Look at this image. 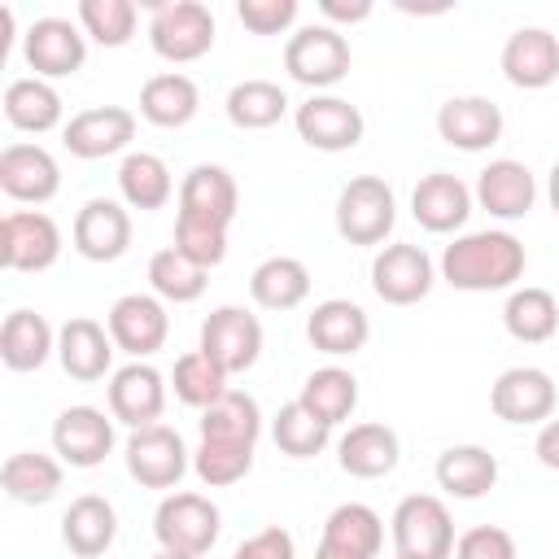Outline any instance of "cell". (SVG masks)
Masks as SVG:
<instances>
[{
    "instance_id": "obj_1",
    "label": "cell",
    "mask_w": 559,
    "mask_h": 559,
    "mask_svg": "<svg viewBox=\"0 0 559 559\" xmlns=\"http://www.w3.org/2000/svg\"><path fill=\"white\" fill-rule=\"evenodd\" d=\"M528 266L524 245L511 231H467L441 253V280L459 293L511 288Z\"/></svg>"
},
{
    "instance_id": "obj_5",
    "label": "cell",
    "mask_w": 559,
    "mask_h": 559,
    "mask_svg": "<svg viewBox=\"0 0 559 559\" xmlns=\"http://www.w3.org/2000/svg\"><path fill=\"white\" fill-rule=\"evenodd\" d=\"M218 528H223V515L210 498L201 493H166L153 511V537L162 550H175V555H205L214 542H218Z\"/></svg>"
},
{
    "instance_id": "obj_15",
    "label": "cell",
    "mask_w": 559,
    "mask_h": 559,
    "mask_svg": "<svg viewBox=\"0 0 559 559\" xmlns=\"http://www.w3.org/2000/svg\"><path fill=\"white\" fill-rule=\"evenodd\" d=\"M52 450L70 467H100L114 450V415L96 406H66L52 419Z\"/></svg>"
},
{
    "instance_id": "obj_31",
    "label": "cell",
    "mask_w": 559,
    "mask_h": 559,
    "mask_svg": "<svg viewBox=\"0 0 559 559\" xmlns=\"http://www.w3.org/2000/svg\"><path fill=\"white\" fill-rule=\"evenodd\" d=\"M201 109V92L188 74L179 70H166V74H153L144 79L140 87V114L153 122V127H188Z\"/></svg>"
},
{
    "instance_id": "obj_13",
    "label": "cell",
    "mask_w": 559,
    "mask_h": 559,
    "mask_svg": "<svg viewBox=\"0 0 559 559\" xmlns=\"http://www.w3.org/2000/svg\"><path fill=\"white\" fill-rule=\"evenodd\" d=\"M555 380L542 367H507L489 389V411L502 424H546L555 415Z\"/></svg>"
},
{
    "instance_id": "obj_46",
    "label": "cell",
    "mask_w": 559,
    "mask_h": 559,
    "mask_svg": "<svg viewBox=\"0 0 559 559\" xmlns=\"http://www.w3.org/2000/svg\"><path fill=\"white\" fill-rule=\"evenodd\" d=\"M175 249L210 271V266H218L227 258V227L192 218V214H175Z\"/></svg>"
},
{
    "instance_id": "obj_23",
    "label": "cell",
    "mask_w": 559,
    "mask_h": 559,
    "mask_svg": "<svg viewBox=\"0 0 559 559\" xmlns=\"http://www.w3.org/2000/svg\"><path fill=\"white\" fill-rule=\"evenodd\" d=\"M306 336H310V345H314L319 354H328V358H349V354H358V349L367 345L371 319H367V310H362L358 301L328 297V301H319V306L310 310Z\"/></svg>"
},
{
    "instance_id": "obj_3",
    "label": "cell",
    "mask_w": 559,
    "mask_h": 559,
    "mask_svg": "<svg viewBox=\"0 0 559 559\" xmlns=\"http://www.w3.org/2000/svg\"><path fill=\"white\" fill-rule=\"evenodd\" d=\"M393 546L406 559H450L454 555V520L437 493H411L393 507Z\"/></svg>"
},
{
    "instance_id": "obj_28",
    "label": "cell",
    "mask_w": 559,
    "mask_h": 559,
    "mask_svg": "<svg viewBox=\"0 0 559 559\" xmlns=\"http://www.w3.org/2000/svg\"><path fill=\"white\" fill-rule=\"evenodd\" d=\"M114 537H118V511H114L109 498L83 493V498H74L66 507V515H61V542L70 546V555L96 559V555H105L114 546Z\"/></svg>"
},
{
    "instance_id": "obj_18",
    "label": "cell",
    "mask_w": 559,
    "mask_h": 559,
    "mask_svg": "<svg viewBox=\"0 0 559 559\" xmlns=\"http://www.w3.org/2000/svg\"><path fill=\"white\" fill-rule=\"evenodd\" d=\"M437 135L450 148L485 153L502 140V109L489 96H450L437 109Z\"/></svg>"
},
{
    "instance_id": "obj_24",
    "label": "cell",
    "mask_w": 559,
    "mask_h": 559,
    "mask_svg": "<svg viewBox=\"0 0 559 559\" xmlns=\"http://www.w3.org/2000/svg\"><path fill=\"white\" fill-rule=\"evenodd\" d=\"M472 197L480 201V210H489L493 218L511 223V218H524V214L533 210V201H537V179H533V170H528L524 162L498 157V162H489V166L476 175V192H472Z\"/></svg>"
},
{
    "instance_id": "obj_52",
    "label": "cell",
    "mask_w": 559,
    "mask_h": 559,
    "mask_svg": "<svg viewBox=\"0 0 559 559\" xmlns=\"http://www.w3.org/2000/svg\"><path fill=\"white\" fill-rule=\"evenodd\" d=\"M314 559H362V555H354V550H341V546H328V542H319V546H314Z\"/></svg>"
},
{
    "instance_id": "obj_20",
    "label": "cell",
    "mask_w": 559,
    "mask_h": 559,
    "mask_svg": "<svg viewBox=\"0 0 559 559\" xmlns=\"http://www.w3.org/2000/svg\"><path fill=\"white\" fill-rule=\"evenodd\" d=\"M502 74L524 92H542L559 79V39L546 26H520L502 44Z\"/></svg>"
},
{
    "instance_id": "obj_21",
    "label": "cell",
    "mask_w": 559,
    "mask_h": 559,
    "mask_svg": "<svg viewBox=\"0 0 559 559\" xmlns=\"http://www.w3.org/2000/svg\"><path fill=\"white\" fill-rule=\"evenodd\" d=\"M0 188L13 201L44 205L61 188V166L44 144H9L0 153Z\"/></svg>"
},
{
    "instance_id": "obj_42",
    "label": "cell",
    "mask_w": 559,
    "mask_h": 559,
    "mask_svg": "<svg viewBox=\"0 0 559 559\" xmlns=\"http://www.w3.org/2000/svg\"><path fill=\"white\" fill-rule=\"evenodd\" d=\"M170 384H175V397H179L183 406L205 411V406H214V402L227 393V371H223L214 358H205L201 349H192V354L175 358Z\"/></svg>"
},
{
    "instance_id": "obj_48",
    "label": "cell",
    "mask_w": 559,
    "mask_h": 559,
    "mask_svg": "<svg viewBox=\"0 0 559 559\" xmlns=\"http://www.w3.org/2000/svg\"><path fill=\"white\" fill-rule=\"evenodd\" d=\"M236 17L253 35H280V31H288L297 22V0H240Z\"/></svg>"
},
{
    "instance_id": "obj_35",
    "label": "cell",
    "mask_w": 559,
    "mask_h": 559,
    "mask_svg": "<svg viewBox=\"0 0 559 559\" xmlns=\"http://www.w3.org/2000/svg\"><path fill=\"white\" fill-rule=\"evenodd\" d=\"M297 402H301L314 419H323L328 428H336V424H345V419L354 415V406H358V380H354V371H345V367H319V371L306 376Z\"/></svg>"
},
{
    "instance_id": "obj_16",
    "label": "cell",
    "mask_w": 559,
    "mask_h": 559,
    "mask_svg": "<svg viewBox=\"0 0 559 559\" xmlns=\"http://www.w3.org/2000/svg\"><path fill=\"white\" fill-rule=\"evenodd\" d=\"M66 148L83 162H96V157H114L122 153L131 140H135V114L122 109V105H92V109H79L66 131H61Z\"/></svg>"
},
{
    "instance_id": "obj_7",
    "label": "cell",
    "mask_w": 559,
    "mask_h": 559,
    "mask_svg": "<svg viewBox=\"0 0 559 559\" xmlns=\"http://www.w3.org/2000/svg\"><path fill=\"white\" fill-rule=\"evenodd\" d=\"M61 258V227L44 210H9L0 218V266L48 271Z\"/></svg>"
},
{
    "instance_id": "obj_36",
    "label": "cell",
    "mask_w": 559,
    "mask_h": 559,
    "mask_svg": "<svg viewBox=\"0 0 559 559\" xmlns=\"http://www.w3.org/2000/svg\"><path fill=\"white\" fill-rule=\"evenodd\" d=\"M118 192L131 210H162L175 192L170 166L157 153H127L118 166Z\"/></svg>"
},
{
    "instance_id": "obj_19",
    "label": "cell",
    "mask_w": 559,
    "mask_h": 559,
    "mask_svg": "<svg viewBox=\"0 0 559 559\" xmlns=\"http://www.w3.org/2000/svg\"><path fill=\"white\" fill-rule=\"evenodd\" d=\"M74 249L87 262H118L131 245V214L122 201L109 197H92L79 214H74Z\"/></svg>"
},
{
    "instance_id": "obj_47",
    "label": "cell",
    "mask_w": 559,
    "mask_h": 559,
    "mask_svg": "<svg viewBox=\"0 0 559 559\" xmlns=\"http://www.w3.org/2000/svg\"><path fill=\"white\" fill-rule=\"evenodd\" d=\"M450 559H520V550H515V537H511L507 528H498V524H476V528L459 533Z\"/></svg>"
},
{
    "instance_id": "obj_29",
    "label": "cell",
    "mask_w": 559,
    "mask_h": 559,
    "mask_svg": "<svg viewBox=\"0 0 559 559\" xmlns=\"http://www.w3.org/2000/svg\"><path fill=\"white\" fill-rule=\"evenodd\" d=\"M57 354V332L35 310H9L0 328V358L9 371H39Z\"/></svg>"
},
{
    "instance_id": "obj_17",
    "label": "cell",
    "mask_w": 559,
    "mask_h": 559,
    "mask_svg": "<svg viewBox=\"0 0 559 559\" xmlns=\"http://www.w3.org/2000/svg\"><path fill=\"white\" fill-rule=\"evenodd\" d=\"M166 411V380L157 367L148 362H127L109 376V415L118 424L135 428H153Z\"/></svg>"
},
{
    "instance_id": "obj_32",
    "label": "cell",
    "mask_w": 559,
    "mask_h": 559,
    "mask_svg": "<svg viewBox=\"0 0 559 559\" xmlns=\"http://www.w3.org/2000/svg\"><path fill=\"white\" fill-rule=\"evenodd\" d=\"M0 485L13 502L22 507H44L57 498L61 489V463L52 454H39V450H17L4 459L0 467Z\"/></svg>"
},
{
    "instance_id": "obj_26",
    "label": "cell",
    "mask_w": 559,
    "mask_h": 559,
    "mask_svg": "<svg viewBox=\"0 0 559 559\" xmlns=\"http://www.w3.org/2000/svg\"><path fill=\"white\" fill-rule=\"evenodd\" d=\"M57 358L66 367L70 380H100L114 362V336L109 328H100L96 319H66L57 332Z\"/></svg>"
},
{
    "instance_id": "obj_40",
    "label": "cell",
    "mask_w": 559,
    "mask_h": 559,
    "mask_svg": "<svg viewBox=\"0 0 559 559\" xmlns=\"http://www.w3.org/2000/svg\"><path fill=\"white\" fill-rule=\"evenodd\" d=\"M288 114V96L271 79H245L227 92V122L240 131H266Z\"/></svg>"
},
{
    "instance_id": "obj_12",
    "label": "cell",
    "mask_w": 559,
    "mask_h": 559,
    "mask_svg": "<svg viewBox=\"0 0 559 559\" xmlns=\"http://www.w3.org/2000/svg\"><path fill=\"white\" fill-rule=\"evenodd\" d=\"M105 328H109L114 345L140 362V358H148V354H157V349L166 345V336H170V314H166L162 297L127 293V297H118V301L109 306Z\"/></svg>"
},
{
    "instance_id": "obj_30",
    "label": "cell",
    "mask_w": 559,
    "mask_h": 559,
    "mask_svg": "<svg viewBox=\"0 0 559 559\" xmlns=\"http://www.w3.org/2000/svg\"><path fill=\"white\" fill-rule=\"evenodd\" d=\"M432 472L450 498H467V502L485 498L498 485V459L485 445H450V450H441Z\"/></svg>"
},
{
    "instance_id": "obj_11",
    "label": "cell",
    "mask_w": 559,
    "mask_h": 559,
    "mask_svg": "<svg viewBox=\"0 0 559 559\" xmlns=\"http://www.w3.org/2000/svg\"><path fill=\"white\" fill-rule=\"evenodd\" d=\"M432 258L419 249V245H384L376 258H371V288L384 306H415L432 293Z\"/></svg>"
},
{
    "instance_id": "obj_51",
    "label": "cell",
    "mask_w": 559,
    "mask_h": 559,
    "mask_svg": "<svg viewBox=\"0 0 559 559\" xmlns=\"http://www.w3.org/2000/svg\"><path fill=\"white\" fill-rule=\"evenodd\" d=\"M319 13H323L328 22H362V17H371V0H349V4H341V0H319Z\"/></svg>"
},
{
    "instance_id": "obj_45",
    "label": "cell",
    "mask_w": 559,
    "mask_h": 559,
    "mask_svg": "<svg viewBox=\"0 0 559 559\" xmlns=\"http://www.w3.org/2000/svg\"><path fill=\"white\" fill-rule=\"evenodd\" d=\"M253 467V445H240V441H205L192 450V472L210 485V489H223V485H236L245 480Z\"/></svg>"
},
{
    "instance_id": "obj_55",
    "label": "cell",
    "mask_w": 559,
    "mask_h": 559,
    "mask_svg": "<svg viewBox=\"0 0 559 559\" xmlns=\"http://www.w3.org/2000/svg\"><path fill=\"white\" fill-rule=\"evenodd\" d=\"M231 559H245V555H236V550H231Z\"/></svg>"
},
{
    "instance_id": "obj_56",
    "label": "cell",
    "mask_w": 559,
    "mask_h": 559,
    "mask_svg": "<svg viewBox=\"0 0 559 559\" xmlns=\"http://www.w3.org/2000/svg\"><path fill=\"white\" fill-rule=\"evenodd\" d=\"M397 559H406V555H397Z\"/></svg>"
},
{
    "instance_id": "obj_14",
    "label": "cell",
    "mask_w": 559,
    "mask_h": 559,
    "mask_svg": "<svg viewBox=\"0 0 559 559\" xmlns=\"http://www.w3.org/2000/svg\"><path fill=\"white\" fill-rule=\"evenodd\" d=\"M293 122H297V135L319 153H345L367 131L362 109L349 105L345 96H310L306 105H297Z\"/></svg>"
},
{
    "instance_id": "obj_54",
    "label": "cell",
    "mask_w": 559,
    "mask_h": 559,
    "mask_svg": "<svg viewBox=\"0 0 559 559\" xmlns=\"http://www.w3.org/2000/svg\"><path fill=\"white\" fill-rule=\"evenodd\" d=\"M153 559H197V555H175V550H157Z\"/></svg>"
},
{
    "instance_id": "obj_53",
    "label": "cell",
    "mask_w": 559,
    "mask_h": 559,
    "mask_svg": "<svg viewBox=\"0 0 559 559\" xmlns=\"http://www.w3.org/2000/svg\"><path fill=\"white\" fill-rule=\"evenodd\" d=\"M546 197H550V205H555V214H559V162L550 166V179H546Z\"/></svg>"
},
{
    "instance_id": "obj_39",
    "label": "cell",
    "mask_w": 559,
    "mask_h": 559,
    "mask_svg": "<svg viewBox=\"0 0 559 559\" xmlns=\"http://www.w3.org/2000/svg\"><path fill=\"white\" fill-rule=\"evenodd\" d=\"M328 546H341V550H354L362 559H376L380 546H384V520L367 507V502H341L332 507V515L323 520V537Z\"/></svg>"
},
{
    "instance_id": "obj_37",
    "label": "cell",
    "mask_w": 559,
    "mask_h": 559,
    "mask_svg": "<svg viewBox=\"0 0 559 559\" xmlns=\"http://www.w3.org/2000/svg\"><path fill=\"white\" fill-rule=\"evenodd\" d=\"M502 323H507V332L515 336V341H524V345H542V341H550L555 336V328H559V297L555 293H546V288H515L511 297H507V306H502Z\"/></svg>"
},
{
    "instance_id": "obj_27",
    "label": "cell",
    "mask_w": 559,
    "mask_h": 559,
    "mask_svg": "<svg viewBox=\"0 0 559 559\" xmlns=\"http://www.w3.org/2000/svg\"><path fill=\"white\" fill-rule=\"evenodd\" d=\"M402 459V445H397V432L389 424H354L341 441H336V463L341 472L358 476V480H380L397 467Z\"/></svg>"
},
{
    "instance_id": "obj_22",
    "label": "cell",
    "mask_w": 559,
    "mask_h": 559,
    "mask_svg": "<svg viewBox=\"0 0 559 559\" xmlns=\"http://www.w3.org/2000/svg\"><path fill=\"white\" fill-rule=\"evenodd\" d=\"M411 214H415V223L424 231H437V236L459 231L467 223V214H472V188L450 170H432V175H424L415 183Z\"/></svg>"
},
{
    "instance_id": "obj_6",
    "label": "cell",
    "mask_w": 559,
    "mask_h": 559,
    "mask_svg": "<svg viewBox=\"0 0 559 559\" xmlns=\"http://www.w3.org/2000/svg\"><path fill=\"white\" fill-rule=\"evenodd\" d=\"M349 61H354L349 57V39L336 26H328V22L301 26L284 44V70H288V79L301 83V87H314V92L341 83L349 74Z\"/></svg>"
},
{
    "instance_id": "obj_49",
    "label": "cell",
    "mask_w": 559,
    "mask_h": 559,
    "mask_svg": "<svg viewBox=\"0 0 559 559\" xmlns=\"http://www.w3.org/2000/svg\"><path fill=\"white\" fill-rule=\"evenodd\" d=\"M236 555H245V559H297V546H293V533H284L280 524H271V528L245 537L236 546Z\"/></svg>"
},
{
    "instance_id": "obj_9",
    "label": "cell",
    "mask_w": 559,
    "mask_h": 559,
    "mask_svg": "<svg viewBox=\"0 0 559 559\" xmlns=\"http://www.w3.org/2000/svg\"><path fill=\"white\" fill-rule=\"evenodd\" d=\"M122 459H127L131 480H140L144 489H175V485L183 480L188 463H192L183 437H179L175 428H166V424L135 428V432L127 437Z\"/></svg>"
},
{
    "instance_id": "obj_8",
    "label": "cell",
    "mask_w": 559,
    "mask_h": 559,
    "mask_svg": "<svg viewBox=\"0 0 559 559\" xmlns=\"http://www.w3.org/2000/svg\"><path fill=\"white\" fill-rule=\"evenodd\" d=\"M205 358H214L227 376H240L258 362L262 354V323L258 314H249L245 306H218L210 310V319L201 323V345Z\"/></svg>"
},
{
    "instance_id": "obj_43",
    "label": "cell",
    "mask_w": 559,
    "mask_h": 559,
    "mask_svg": "<svg viewBox=\"0 0 559 559\" xmlns=\"http://www.w3.org/2000/svg\"><path fill=\"white\" fill-rule=\"evenodd\" d=\"M271 437H275V445H280L288 459H314V454L328 445L332 428H328L323 419H314L301 402H284L280 415L271 419Z\"/></svg>"
},
{
    "instance_id": "obj_34",
    "label": "cell",
    "mask_w": 559,
    "mask_h": 559,
    "mask_svg": "<svg viewBox=\"0 0 559 559\" xmlns=\"http://www.w3.org/2000/svg\"><path fill=\"white\" fill-rule=\"evenodd\" d=\"M4 118L17 127V131H31V135H44L61 122V96L48 79H13L4 87Z\"/></svg>"
},
{
    "instance_id": "obj_2",
    "label": "cell",
    "mask_w": 559,
    "mask_h": 559,
    "mask_svg": "<svg viewBox=\"0 0 559 559\" xmlns=\"http://www.w3.org/2000/svg\"><path fill=\"white\" fill-rule=\"evenodd\" d=\"M148 17V44L162 61L183 66L214 48V13L201 0H144Z\"/></svg>"
},
{
    "instance_id": "obj_25",
    "label": "cell",
    "mask_w": 559,
    "mask_h": 559,
    "mask_svg": "<svg viewBox=\"0 0 559 559\" xmlns=\"http://www.w3.org/2000/svg\"><path fill=\"white\" fill-rule=\"evenodd\" d=\"M240 210V188L231 179L227 166H192L179 183V214H192V218H205V223H218V227H231Z\"/></svg>"
},
{
    "instance_id": "obj_4",
    "label": "cell",
    "mask_w": 559,
    "mask_h": 559,
    "mask_svg": "<svg viewBox=\"0 0 559 559\" xmlns=\"http://www.w3.org/2000/svg\"><path fill=\"white\" fill-rule=\"evenodd\" d=\"M397 223L393 188L380 175H354L336 192V231L349 245H380Z\"/></svg>"
},
{
    "instance_id": "obj_38",
    "label": "cell",
    "mask_w": 559,
    "mask_h": 559,
    "mask_svg": "<svg viewBox=\"0 0 559 559\" xmlns=\"http://www.w3.org/2000/svg\"><path fill=\"white\" fill-rule=\"evenodd\" d=\"M201 437L205 441H240V445H258L262 437V411L249 393L227 389L214 406L201 411Z\"/></svg>"
},
{
    "instance_id": "obj_50",
    "label": "cell",
    "mask_w": 559,
    "mask_h": 559,
    "mask_svg": "<svg viewBox=\"0 0 559 559\" xmlns=\"http://www.w3.org/2000/svg\"><path fill=\"white\" fill-rule=\"evenodd\" d=\"M533 454H537V463L542 467H550V472H559V419L550 415L542 428H537V441H533Z\"/></svg>"
},
{
    "instance_id": "obj_33",
    "label": "cell",
    "mask_w": 559,
    "mask_h": 559,
    "mask_svg": "<svg viewBox=\"0 0 559 559\" xmlns=\"http://www.w3.org/2000/svg\"><path fill=\"white\" fill-rule=\"evenodd\" d=\"M249 293L262 310H293L310 297V271L301 258H288V253H275L266 262L253 266L249 275Z\"/></svg>"
},
{
    "instance_id": "obj_44",
    "label": "cell",
    "mask_w": 559,
    "mask_h": 559,
    "mask_svg": "<svg viewBox=\"0 0 559 559\" xmlns=\"http://www.w3.org/2000/svg\"><path fill=\"white\" fill-rule=\"evenodd\" d=\"M135 0H79V26L100 48H122L135 35Z\"/></svg>"
},
{
    "instance_id": "obj_10",
    "label": "cell",
    "mask_w": 559,
    "mask_h": 559,
    "mask_svg": "<svg viewBox=\"0 0 559 559\" xmlns=\"http://www.w3.org/2000/svg\"><path fill=\"white\" fill-rule=\"evenodd\" d=\"M22 57L35 79H70L87 61V39L70 17H35L22 35Z\"/></svg>"
},
{
    "instance_id": "obj_41",
    "label": "cell",
    "mask_w": 559,
    "mask_h": 559,
    "mask_svg": "<svg viewBox=\"0 0 559 559\" xmlns=\"http://www.w3.org/2000/svg\"><path fill=\"white\" fill-rule=\"evenodd\" d=\"M210 271L205 266H197L188 253H179L175 245H166V249H157L153 258H148V284H153V293L162 297V301H175V306H188V301H197L201 293H205V280Z\"/></svg>"
}]
</instances>
